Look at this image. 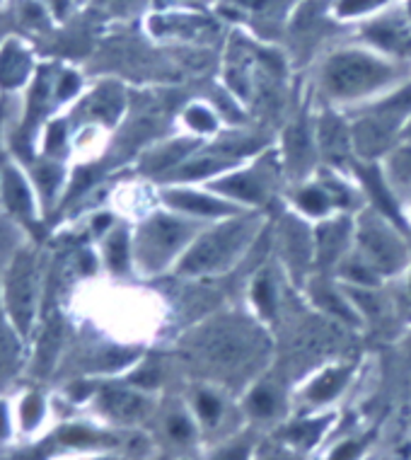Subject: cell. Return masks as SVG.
I'll use <instances>...</instances> for the list:
<instances>
[{
    "mask_svg": "<svg viewBox=\"0 0 411 460\" xmlns=\"http://www.w3.org/2000/svg\"><path fill=\"white\" fill-rule=\"evenodd\" d=\"M411 64L395 61L361 41L329 49L315 71V85L334 104L368 102L409 78Z\"/></svg>",
    "mask_w": 411,
    "mask_h": 460,
    "instance_id": "obj_1",
    "label": "cell"
},
{
    "mask_svg": "<svg viewBox=\"0 0 411 460\" xmlns=\"http://www.w3.org/2000/svg\"><path fill=\"white\" fill-rule=\"evenodd\" d=\"M261 228L259 214H242L223 218L211 228H204L177 262V271L187 277L223 274L245 254Z\"/></svg>",
    "mask_w": 411,
    "mask_h": 460,
    "instance_id": "obj_2",
    "label": "cell"
},
{
    "mask_svg": "<svg viewBox=\"0 0 411 460\" xmlns=\"http://www.w3.org/2000/svg\"><path fill=\"white\" fill-rule=\"evenodd\" d=\"M204 230V221L189 216L158 214L145 223L136 240V254L145 271H162L174 260H182L191 243Z\"/></svg>",
    "mask_w": 411,
    "mask_h": 460,
    "instance_id": "obj_3",
    "label": "cell"
},
{
    "mask_svg": "<svg viewBox=\"0 0 411 460\" xmlns=\"http://www.w3.org/2000/svg\"><path fill=\"white\" fill-rule=\"evenodd\" d=\"M395 226V221L380 211H368L356 223L358 254L380 277H395L409 264V250Z\"/></svg>",
    "mask_w": 411,
    "mask_h": 460,
    "instance_id": "obj_4",
    "label": "cell"
},
{
    "mask_svg": "<svg viewBox=\"0 0 411 460\" xmlns=\"http://www.w3.org/2000/svg\"><path fill=\"white\" fill-rule=\"evenodd\" d=\"M356 37L361 44L375 49L382 56L411 64V17L407 15L402 3L356 24Z\"/></svg>",
    "mask_w": 411,
    "mask_h": 460,
    "instance_id": "obj_5",
    "label": "cell"
},
{
    "mask_svg": "<svg viewBox=\"0 0 411 460\" xmlns=\"http://www.w3.org/2000/svg\"><path fill=\"white\" fill-rule=\"evenodd\" d=\"M148 30L158 40L204 44V41L215 40L218 22L206 15L204 8H167L148 20Z\"/></svg>",
    "mask_w": 411,
    "mask_h": 460,
    "instance_id": "obj_6",
    "label": "cell"
},
{
    "mask_svg": "<svg viewBox=\"0 0 411 460\" xmlns=\"http://www.w3.org/2000/svg\"><path fill=\"white\" fill-rule=\"evenodd\" d=\"M271 180H274V172L264 165H257L249 170L223 172L214 182H208V187L211 191L235 201L240 207H259L269 199Z\"/></svg>",
    "mask_w": 411,
    "mask_h": 460,
    "instance_id": "obj_7",
    "label": "cell"
},
{
    "mask_svg": "<svg viewBox=\"0 0 411 460\" xmlns=\"http://www.w3.org/2000/svg\"><path fill=\"white\" fill-rule=\"evenodd\" d=\"M165 204L177 214L189 216L197 221H223L245 211V207H240L221 194H208V191L189 190V187L165 191Z\"/></svg>",
    "mask_w": 411,
    "mask_h": 460,
    "instance_id": "obj_8",
    "label": "cell"
},
{
    "mask_svg": "<svg viewBox=\"0 0 411 460\" xmlns=\"http://www.w3.org/2000/svg\"><path fill=\"white\" fill-rule=\"evenodd\" d=\"M8 301L10 313L22 332L30 327V318L34 310V257L22 252L13 264L8 279Z\"/></svg>",
    "mask_w": 411,
    "mask_h": 460,
    "instance_id": "obj_9",
    "label": "cell"
},
{
    "mask_svg": "<svg viewBox=\"0 0 411 460\" xmlns=\"http://www.w3.org/2000/svg\"><path fill=\"white\" fill-rule=\"evenodd\" d=\"M315 138L319 151L327 160H332L334 165L346 163L351 151H354V136H351V127H346L344 121L334 114V111H325L322 119L317 121Z\"/></svg>",
    "mask_w": 411,
    "mask_h": 460,
    "instance_id": "obj_10",
    "label": "cell"
},
{
    "mask_svg": "<svg viewBox=\"0 0 411 460\" xmlns=\"http://www.w3.org/2000/svg\"><path fill=\"white\" fill-rule=\"evenodd\" d=\"M354 238V223L346 216L327 218L317 228V260L322 264H337L348 254V243Z\"/></svg>",
    "mask_w": 411,
    "mask_h": 460,
    "instance_id": "obj_11",
    "label": "cell"
},
{
    "mask_svg": "<svg viewBox=\"0 0 411 460\" xmlns=\"http://www.w3.org/2000/svg\"><path fill=\"white\" fill-rule=\"evenodd\" d=\"M397 3H402V0H327V8H329L334 22L356 27V24L371 20L372 15L392 8Z\"/></svg>",
    "mask_w": 411,
    "mask_h": 460,
    "instance_id": "obj_12",
    "label": "cell"
},
{
    "mask_svg": "<svg viewBox=\"0 0 411 460\" xmlns=\"http://www.w3.org/2000/svg\"><path fill=\"white\" fill-rule=\"evenodd\" d=\"M382 172L395 194L397 204L402 207L404 201H411V143H407L399 151L388 153Z\"/></svg>",
    "mask_w": 411,
    "mask_h": 460,
    "instance_id": "obj_13",
    "label": "cell"
},
{
    "mask_svg": "<svg viewBox=\"0 0 411 460\" xmlns=\"http://www.w3.org/2000/svg\"><path fill=\"white\" fill-rule=\"evenodd\" d=\"M295 207L301 208L305 216H312V218H325V216L332 214L334 204L332 194L322 182H310L302 184L301 190L295 191Z\"/></svg>",
    "mask_w": 411,
    "mask_h": 460,
    "instance_id": "obj_14",
    "label": "cell"
},
{
    "mask_svg": "<svg viewBox=\"0 0 411 460\" xmlns=\"http://www.w3.org/2000/svg\"><path fill=\"white\" fill-rule=\"evenodd\" d=\"M27 54L17 44H8L0 51V85H17L27 73Z\"/></svg>",
    "mask_w": 411,
    "mask_h": 460,
    "instance_id": "obj_15",
    "label": "cell"
},
{
    "mask_svg": "<svg viewBox=\"0 0 411 460\" xmlns=\"http://www.w3.org/2000/svg\"><path fill=\"white\" fill-rule=\"evenodd\" d=\"M104 407L119 420H136L145 412V402L128 390H107L104 393Z\"/></svg>",
    "mask_w": 411,
    "mask_h": 460,
    "instance_id": "obj_16",
    "label": "cell"
},
{
    "mask_svg": "<svg viewBox=\"0 0 411 460\" xmlns=\"http://www.w3.org/2000/svg\"><path fill=\"white\" fill-rule=\"evenodd\" d=\"M312 291H315L319 308L329 310V313H334L337 318L346 320V323H358L356 308H354V305H348V303L344 301L334 288H329V286L322 284V281H315V284H312Z\"/></svg>",
    "mask_w": 411,
    "mask_h": 460,
    "instance_id": "obj_17",
    "label": "cell"
},
{
    "mask_svg": "<svg viewBox=\"0 0 411 460\" xmlns=\"http://www.w3.org/2000/svg\"><path fill=\"white\" fill-rule=\"evenodd\" d=\"M252 303L264 318L274 315V308H276V286H274L269 274H259V277L254 279Z\"/></svg>",
    "mask_w": 411,
    "mask_h": 460,
    "instance_id": "obj_18",
    "label": "cell"
},
{
    "mask_svg": "<svg viewBox=\"0 0 411 460\" xmlns=\"http://www.w3.org/2000/svg\"><path fill=\"white\" fill-rule=\"evenodd\" d=\"M184 119H187V127L198 136L218 131V114L214 110H208L206 104H191L187 114H184Z\"/></svg>",
    "mask_w": 411,
    "mask_h": 460,
    "instance_id": "obj_19",
    "label": "cell"
},
{
    "mask_svg": "<svg viewBox=\"0 0 411 460\" xmlns=\"http://www.w3.org/2000/svg\"><path fill=\"white\" fill-rule=\"evenodd\" d=\"M346 381V371H327L325 376H319L315 383H312V388H310V400H315V402H325L329 397H334L341 390Z\"/></svg>",
    "mask_w": 411,
    "mask_h": 460,
    "instance_id": "obj_20",
    "label": "cell"
},
{
    "mask_svg": "<svg viewBox=\"0 0 411 460\" xmlns=\"http://www.w3.org/2000/svg\"><path fill=\"white\" fill-rule=\"evenodd\" d=\"M5 194H8V204L13 211H17V214H30L32 201H30L27 187H24L22 180L17 177V172H10L8 180H5Z\"/></svg>",
    "mask_w": 411,
    "mask_h": 460,
    "instance_id": "obj_21",
    "label": "cell"
},
{
    "mask_svg": "<svg viewBox=\"0 0 411 460\" xmlns=\"http://www.w3.org/2000/svg\"><path fill=\"white\" fill-rule=\"evenodd\" d=\"M107 262L114 271H124L128 264V240L124 233H117L109 243V252H107Z\"/></svg>",
    "mask_w": 411,
    "mask_h": 460,
    "instance_id": "obj_22",
    "label": "cell"
},
{
    "mask_svg": "<svg viewBox=\"0 0 411 460\" xmlns=\"http://www.w3.org/2000/svg\"><path fill=\"white\" fill-rule=\"evenodd\" d=\"M249 407H252L254 414H259V417H269L276 410V397L271 393L269 388H257L249 397Z\"/></svg>",
    "mask_w": 411,
    "mask_h": 460,
    "instance_id": "obj_23",
    "label": "cell"
},
{
    "mask_svg": "<svg viewBox=\"0 0 411 460\" xmlns=\"http://www.w3.org/2000/svg\"><path fill=\"white\" fill-rule=\"evenodd\" d=\"M58 337H61V330H58V323H54V325L47 330V334H44V340H41V351H39L41 371L54 361L56 347H58Z\"/></svg>",
    "mask_w": 411,
    "mask_h": 460,
    "instance_id": "obj_24",
    "label": "cell"
},
{
    "mask_svg": "<svg viewBox=\"0 0 411 460\" xmlns=\"http://www.w3.org/2000/svg\"><path fill=\"white\" fill-rule=\"evenodd\" d=\"M197 407L198 414H201L204 421H208V424H214V421H218V417H221V402H218V397L211 395V393H201V395L197 397Z\"/></svg>",
    "mask_w": 411,
    "mask_h": 460,
    "instance_id": "obj_25",
    "label": "cell"
},
{
    "mask_svg": "<svg viewBox=\"0 0 411 460\" xmlns=\"http://www.w3.org/2000/svg\"><path fill=\"white\" fill-rule=\"evenodd\" d=\"M170 434H172L177 441H187V438L194 434V427H191L187 417L179 414V417H172V420H170Z\"/></svg>",
    "mask_w": 411,
    "mask_h": 460,
    "instance_id": "obj_26",
    "label": "cell"
},
{
    "mask_svg": "<svg viewBox=\"0 0 411 460\" xmlns=\"http://www.w3.org/2000/svg\"><path fill=\"white\" fill-rule=\"evenodd\" d=\"M249 456V448L247 446H230L225 451H221L214 460H247Z\"/></svg>",
    "mask_w": 411,
    "mask_h": 460,
    "instance_id": "obj_27",
    "label": "cell"
},
{
    "mask_svg": "<svg viewBox=\"0 0 411 460\" xmlns=\"http://www.w3.org/2000/svg\"><path fill=\"white\" fill-rule=\"evenodd\" d=\"M22 417H24V424H27V427L39 420V400H37V397H30V400L24 402Z\"/></svg>",
    "mask_w": 411,
    "mask_h": 460,
    "instance_id": "obj_28",
    "label": "cell"
},
{
    "mask_svg": "<svg viewBox=\"0 0 411 460\" xmlns=\"http://www.w3.org/2000/svg\"><path fill=\"white\" fill-rule=\"evenodd\" d=\"M356 453H358V446L356 444H344L339 448V451L334 453L332 460H351V458H354V456H356Z\"/></svg>",
    "mask_w": 411,
    "mask_h": 460,
    "instance_id": "obj_29",
    "label": "cell"
},
{
    "mask_svg": "<svg viewBox=\"0 0 411 460\" xmlns=\"http://www.w3.org/2000/svg\"><path fill=\"white\" fill-rule=\"evenodd\" d=\"M75 90H78V78L71 73L64 78V88L58 90V97H68V93H75Z\"/></svg>",
    "mask_w": 411,
    "mask_h": 460,
    "instance_id": "obj_30",
    "label": "cell"
},
{
    "mask_svg": "<svg viewBox=\"0 0 411 460\" xmlns=\"http://www.w3.org/2000/svg\"><path fill=\"white\" fill-rule=\"evenodd\" d=\"M206 0H172V8H204Z\"/></svg>",
    "mask_w": 411,
    "mask_h": 460,
    "instance_id": "obj_31",
    "label": "cell"
},
{
    "mask_svg": "<svg viewBox=\"0 0 411 460\" xmlns=\"http://www.w3.org/2000/svg\"><path fill=\"white\" fill-rule=\"evenodd\" d=\"M399 138H402L404 143H411V114H409V119L404 121L402 131H399Z\"/></svg>",
    "mask_w": 411,
    "mask_h": 460,
    "instance_id": "obj_32",
    "label": "cell"
},
{
    "mask_svg": "<svg viewBox=\"0 0 411 460\" xmlns=\"http://www.w3.org/2000/svg\"><path fill=\"white\" fill-rule=\"evenodd\" d=\"M0 437H5V410L0 405Z\"/></svg>",
    "mask_w": 411,
    "mask_h": 460,
    "instance_id": "obj_33",
    "label": "cell"
},
{
    "mask_svg": "<svg viewBox=\"0 0 411 460\" xmlns=\"http://www.w3.org/2000/svg\"><path fill=\"white\" fill-rule=\"evenodd\" d=\"M402 5H404V10H407V15L411 17V0H402Z\"/></svg>",
    "mask_w": 411,
    "mask_h": 460,
    "instance_id": "obj_34",
    "label": "cell"
},
{
    "mask_svg": "<svg viewBox=\"0 0 411 460\" xmlns=\"http://www.w3.org/2000/svg\"><path fill=\"white\" fill-rule=\"evenodd\" d=\"M409 291H411V279H409Z\"/></svg>",
    "mask_w": 411,
    "mask_h": 460,
    "instance_id": "obj_35",
    "label": "cell"
}]
</instances>
